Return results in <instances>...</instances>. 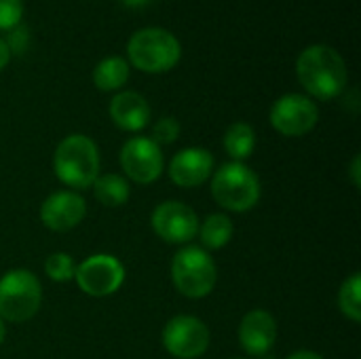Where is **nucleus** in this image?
I'll list each match as a JSON object with an SVG mask.
<instances>
[{
	"mask_svg": "<svg viewBox=\"0 0 361 359\" xmlns=\"http://www.w3.org/2000/svg\"><path fill=\"white\" fill-rule=\"evenodd\" d=\"M23 17L21 0H0V30H13Z\"/></svg>",
	"mask_w": 361,
	"mask_h": 359,
	"instance_id": "23",
	"label": "nucleus"
},
{
	"mask_svg": "<svg viewBox=\"0 0 361 359\" xmlns=\"http://www.w3.org/2000/svg\"><path fill=\"white\" fill-rule=\"evenodd\" d=\"M42 303L38 277L27 269H13L0 277V320L23 324L32 320Z\"/></svg>",
	"mask_w": 361,
	"mask_h": 359,
	"instance_id": "4",
	"label": "nucleus"
},
{
	"mask_svg": "<svg viewBox=\"0 0 361 359\" xmlns=\"http://www.w3.org/2000/svg\"><path fill=\"white\" fill-rule=\"evenodd\" d=\"M152 231L167 243L184 245L190 243L199 233V218L182 201H165L154 207L150 216Z\"/></svg>",
	"mask_w": 361,
	"mask_h": 359,
	"instance_id": "11",
	"label": "nucleus"
},
{
	"mask_svg": "<svg viewBox=\"0 0 361 359\" xmlns=\"http://www.w3.org/2000/svg\"><path fill=\"white\" fill-rule=\"evenodd\" d=\"M169 178L180 188H197L214 174V157L205 148H184L169 163Z\"/></svg>",
	"mask_w": 361,
	"mask_h": 359,
	"instance_id": "14",
	"label": "nucleus"
},
{
	"mask_svg": "<svg viewBox=\"0 0 361 359\" xmlns=\"http://www.w3.org/2000/svg\"><path fill=\"white\" fill-rule=\"evenodd\" d=\"M338 309L341 313L351 320L353 324L361 322V277L360 273H353L349 279L343 281L338 290Z\"/></svg>",
	"mask_w": 361,
	"mask_h": 359,
	"instance_id": "20",
	"label": "nucleus"
},
{
	"mask_svg": "<svg viewBox=\"0 0 361 359\" xmlns=\"http://www.w3.org/2000/svg\"><path fill=\"white\" fill-rule=\"evenodd\" d=\"M74 279L87 296L104 298L121 290L125 281V267L116 256L95 254L76 267Z\"/></svg>",
	"mask_w": 361,
	"mask_h": 359,
	"instance_id": "7",
	"label": "nucleus"
},
{
	"mask_svg": "<svg viewBox=\"0 0 361 359\" xmlns=\"http://www.w3.org/2000/svg\"><path fill=\"white\" fill-rule=\"evenodd\" d=\"M233 222L226 214H209L201 224H199V237L203 243V250H220L233 239Z\"/></svg>",
	"mask_w": 361,
	"mask_h": 359,
	"instance_id": "17",
	"label": "nucleus"
},
{
	"mask_svg": "<svg viewBox=\"0 0 361 359\" xmlns=\"http://www.w3.org/2000/svg\"><path fill=\"white\" fill-rule=\"evenodd\" d=\"M212 197L228 212H250L260 199V180L245 163H224L212 174Z\"/></svg>",
	"mask_w": 361,
	"mask_h": 359,
	"instance_id": "3",
	"label": "nucleus"
},
{
	"mask_svg": "<svg viewBox=\"0 0 361 359\" xmlns=\"http://www.w3.org/2000/svg\"><path fill=\"white\" fill-rule=\"evenodd\" d=\"M125 176L137 184H152L163 174V152L150 138H131L123 144L118 154Z\"/></svg>",
	"mask_w": 361,
	"mask_h": 359,
	"instance_id": "9",
	"label": "nucleus"
},
{
	"mask_svg": "<svg viewBox=\"0 0 361 359\" xmlns=\"http://www.w3.org/2000/svg\"><path fill=\"white\" fill-rule=\"evenodd\" d=\"M319 121V110L307 95L288 93L279 97L271 108V125L281 135L300 138L309 133Z\"/></svg>",
	"mask_w": 361,
	"mask_h": 359,
	"instance_id": "10",
	"label": "nucleus"
},
{
	"mask_svg": "<svg viewBox=\"0 0 361 359\" xmlns=\"http://www.w3.org/2000/svg\"><path fill=\"white\" fill-rule=\"evenodd\" d=\"M163 345L173 358H201L209 349V328L195 315H176L163 328Z\"/></svg>",
	"mask_w": 361,
	"mask_h": 359,
	"instance_id": "8",
	"label": "nucleus"
},
{
	"mask_svg": "<svg viewBox=\"0 0 361 359\" xmlns=\"http://www.w3.org/2000/svg\"><path fill=\"white\" fill-rule=\"evenodd\" d=\"M44 273L51 281L55 284H66V281H72L74 279V273H76V264L72 260L70 254L66 252H55L51 254L47 260H44Z\"/></svg>",
	"mask_w": 361,
	"mask_h": 359,
	"instance_id": "21",
	"label": "nucleus"
},
{
	"mask_svg": "<svg viewBox=\"0 0 361 359\" xmlns=\"http://www.w3.org/2000/svg\"><path fill=\"white\" fill-rule=\"evenodd\" d=\"M239 345L252 358L267 355L277 341V322L264 309L250 311L239 324Z\"/></svg>",
	"mask_w": 361,
	"mask_h": 359,
	"instance_id": "13",
	"label": "nucleus"
},
{
	"mask_svg": "<svg viewBox=\"0 0 361 359\" xmlns=\"http://www.w3.org/2000/svg\"><path fill=\"white\" fill-rule=\"evenodd\" d=\"M110 116L123 131H140L150 121L148 102L135 91H121L110 102Z\"/></svg>",
	"mask_w": 361,
	"mask_h": 359,
	"instance_id": "15",
	"label": "nucleus"
},
{
	"mask_svg": "<svg viewBox=\"0 0 361 359\" xmlns=\"http://www.w3.org/2000/svg\"><path fill=\"white\" fill-rule=\"evenodd\" d=\"M288 359H324L319 353H315V351H307V349H302V351H296V353H292Z\"/></svg>",
	"mask_w": 361,
	"mask_h": 359,
	"instance_id": "26",
	"label": "nucleus"
},
{
	"mask_svg": "<svg viewBox=\"0 0 361 359\" xmlns=\"http://www.w3.org/2000/svg\"><path fill=\"white\" fill-rule=\"evenodd\" d=\"M296 74L302 87L317 99H334L347 87V66L338 51L328 44L305 49L296 61Z\"/></svg>",
	"mask_w": 361,
	"mask_h": 359,
	"instance_id": "1",
	"label": "nucleus"
},
{
	"mask_svg": "<svg viewBox=\"0 0 361 359\" xmlns=\"http://www.w3.org/2000/svg\"><path fill=\"white\" fill-rule=\"evenodd\" d=\"M216 262L203 248L186 245L171 260V281L186 298H205L216 288Z\"/></svg>",
	"mask_w": 361,
	"mask_h": 359,
	"instance_id": "5",
	"label": "nucleus"
},
{
	"mask_svg": "<svg viewBox=\"0 0 361 359\" xmlns=\"http://www.w3.org/2000/svg\"><path fill=\"white\" fill-rule=\"evenodd\" d=\"M8 59H11V51L6 47V40L0 38V70L8 63Z\"/></svg>",
	"mask_w": 361,
	"mask_h": 359,
	"instance_id": "25",
	"label": "nucleus"
},
{
	"mask_svg": "<svg viewBox=\"0 0 361 359\" xmlns=\"http://www.w3.org/2000/svg\"><path fill=\"white\" fill-rule=\"evenodd\" d=\"M224 150L239 163H243L245 159L252 157L254 148H256V133L252 129V125L247 123H233L226 133H224Z\"/></svg>",
	"mask_w": 361,
	"mask_h": 359,
	"instance_id": "19",
	"label": "nucleus"
},
{
	"mask_svg": "<svg viewBox=\"0 0 361 359\" xmlns=\"http://www.w3.org/2000/svg\"><path fill=\"white\" fill-rule=\"evenodd\" d=\"M87 216L85 199L74 190H57L44 199L40 205V222L55 233H66L76 229Z\"/></svg>",
	"mask_w": 361,
	"mask_h": 359,
	"instance_id": "12",
	"label": "nucleus"
},
{
	"mask_svg": "<svg viewBox=\"0 0 361 359\" xmlns=\"http://www.w3.org/2000/svg\"><path fill=\"white\" fill-rule=\"evenodd\" d=\"M129 78V66L123 57H106L93 70V83L99 91H114L121 89Z\"/></svg>",
	"mask_w": 361,
	"mask_h": 359,
	"instance_id": "18",
	"label": "nucleus"
},
{
	"mask_svg": "<svg viewBox=\"0 0 361 359\" xmlns=\"http://www.w3.org/2000/svg\"><path fill=\"white\" fill-rule=\"evenodd\" d=\"M180 138V123L171 116L161 118L159 123H154L152 127V142L157 144H171Z\"/></svg>",
	"mask_w": 361,
	"mask_h": 359,
	"instance_id": "22",
	"label": "nucleus"
},
{
	"mask_svg": "<svg viewBox=\"0 0 361 359\" xmlns=\"http://www.w3.org/2000/svg\"><path fill=\"white\" fill-rule=\"evenodd\" d=\"M93 195L106 207H121L129 201L131 188L123 176L104 174V176H97L93 182Z\"/></svg>",
	"mask_w": 361,
	"mask_h": 359,
	"instance_id": "16",
	"label": "nucleus"
},
{
	"mask_svg": "<svg viewBox=\"0 0 361 359\" xmlns=\"http://www.w3.org/2000/svg\"><path fill=\"white\" fill-rule=\"evenodd\" d=\"M4 336H6V326H4V322L0 320V345H2V341H4Z\"/></svg>",
	"mask_w": 361,
	"mask_h": 359,
	"instance_id": "28",
	"label": "nucleus"
},
{
	"mask_svg": "<svg viewBox=\"0 0 361 359\" xmlns=\"http://www.w3.org/2000/svg\"><path fill=\"white\" fill-rule=\"evenodd\" d=\"M123 4H127V6H131V8H135V6H144V4H148L150 0H121Z\"/></svg>",
	"mask_w": 361,
	"mask_h": 359,
	"instance_id": "27",
	"label": "nucleus"
},
{
	"mask_svg": "<svg viewBox=\"0 0 361 359\" xmlns=\"http://www.w3.org/2000/svg\"><path fill=\"white\" fill-rule=\"evenodd\" d=\"M127 53L135 68L157 74L171 70L180 61L182 47L171 32L161 28H146L131 36Z\"/></svg>",
	"mask_w": 361,
	"mask_h": 359,
	"instance_id": "6",
	"label": "nucleus"
},
{
	"mask_svg": "<svg viewBox=\"0 0 361 359\" xmlns=\"http://www.w3.org/2000/svg\"><path fill=\"white\" fill-rule=\"evenodd\" d=\"M360 167H361V159L360 157H355V159H353V165H351V178H353V186H360L361 184Z\"/></svg>",
	"mask_w": 361,
	"mask_h": 359,
	"instance_id": "24",
	"label": "nucleus"
},
{
	"mask_svg": "<svg viewBox=\"0 0 361 359\" xmlns=\"http://www.w3.org/2000/svg\"><path fill=\"white\" fill-rule=\"evenodd\" d=\"M53 171L57 180L70 188H91L99 176V150L95 142L82 133L63 138L53 154Z\"/></svg>",
	"mask_w": 361,
	"mask_h": 359,
	"instance_id": "2",
	"label": "nucleus"
}]
</instances>
